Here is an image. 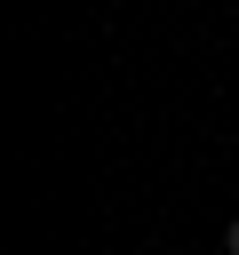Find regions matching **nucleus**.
<instances>
[{"instance_id": "nucleus-1", "label": "nucleus", "mask_w": 239, "mask_h": 255, "mask_svg": "<svg viewBox=\"0 0 239 255\" xmlns=\"http://www.w3.org/2000/svg\"><path fill=\"white\" fill-rule=\"evenodd\" d=\"M223 255H239V215H231V223H223Z\"/></svg>"}]
</instances>
